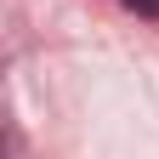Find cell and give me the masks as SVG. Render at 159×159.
<instances>
[{
	"mask_svg": "<svg viewBox=\"0 0 159 159\" xmlns=\"http://www.w3.org/2000/svg\"><path fill=\"white\" fill-rule=\"evenodd\" d=\"M125 6H131L136 17H153V23H159V0H125Z\"/></svg>",
	"mask_w": 159,
	"mask_h": 159,
	"instance_id": "6da1fadb",
	"label": "cell"
}]
</instances>
